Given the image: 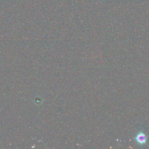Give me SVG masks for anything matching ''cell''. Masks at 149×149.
I'll list each match as a JSON object with an SVG mask.
<instances>
[{
  "mask_svg": "<svg viewBox=\"0 0 149 149\" xmlns=\"http://www.w3.org/2000/svg\"><path fill=\"white\" fill-rule=\"evenodd\" d=\"M135 140L139 144H144L147 142V136L143 132H140L136 136Z\"/></svg>",
  "mask_w": 149,
  "mask_h": 149,
  "instance_id": "obj_1",
  "label": "cell"
}]
</instances>
